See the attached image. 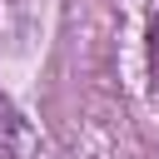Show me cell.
<instances>
[{
  "instance_id": "cell-1",
  "label": "cell",
  "mask_w": 159,
  "mask_h": 159,
  "mask_svg": "<svg viewBox=\"0 0 159 159\" xmlns=\"http://www.w3.org/2000/svg\"><path fill=\"white\" fill-rule=\"evenodd\" d=\"M25 144H30V129H25V119L15 114V104L0 94V159H20Z\"/></svg>"
},
{
  "instance_id": "cell-2",
  "label": "cell",
  "mask_w": 159,
  "mask_h": 159,
  "mask_svg": "<svg viewBox=\"0 0 159 159\" xmlns=\"http://www.w3.org/2000/svg\"><path fill=\"white\" fill-rule=\"evenodd\" d=\"M149 70H154V84H159V10L149 20Z\"/></svg>"
}]
</instances>
